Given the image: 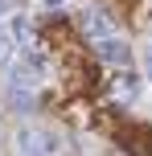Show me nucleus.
I'll list each match as a JSON object with an SVG mask.
<instances>
[{"mask_svg":"<svg viewBox=\"0 0 152 156\" xmlns=\"http://www.w3.org/2000/svg\"><path fill=\"white\" fill-rule=\"evenodd\" d=\"M21 156H49V136L41 132H21Z\"/></svg>","mask_w":152,"mask_h":156,"instance_id":"7ed1b4c3","label":"nucleus"},{"mask_svg":"<svg viewBox=\"0 0 152 156\" xmlns=\"http://www.w3.org/2000/svg\"><path fill=\"white\" fill-rule=\"evenodd\" d=\"M144 70H148V78H152V49L144 54Z\"/></svg>","mask_w":152,"mask_h":156,"instance_id":"423d86ee","label":"nucleus"},{"mask_svg":"<svg viewBox=\"0 0 152 156\" xmlns=\"http://www.w3.org/2000/svg\"><path fill=\"white\" fill-rule=\"evenodd\" d=\"M4 12H8V0H0V16H4Z\"/></svg>","mask_w":152,"mask_h":156,"instance_id":"0eeeda50","label":"nucleus"},{"mask_svg":"<svg viewBox=\"0 0 152 156\" xmlns=\"http://www.w3.org/2000/svg\"><path fill=\"white\" fill-rule=\"evenodd\" d=\"M12 54H16V41H12V33H8V29H0V62H8Z\"/></svg>","mask_w":152,"mask_h":156,"instance_id":"20e7f679","label":"nucleus"},{"mask_svg":"<svg viewBox=\"0 0 152 156\" xmlns=\"http://www.w3.org/2000/svg\"><path fill=\"white\" fill-rule=\"evenodd\" d=\"M95 54H99V62H111V66L132 62V49H128V41H119V37H103V41H95Z\"/></svg>","mask_w":152,"mask_h":156,"instance_id":"f03ea898","label":"nucleus"},{"mask_svg":"<svg viewBox=\"0 0 152 156\" xmlns=\"http://www.w3.org/2000/svg\"><path fill=\"white\" fill-rule=\"evenodd\" d=\"M78 25H82V33H87L90 41L115 37V25H111V16H107L103 8H82V12H78Z\"/></svg>","mask_w":152,"mask_h":156,"instance_id":"f257e3e1","label":"nucleus"},{"mask_svg":"<svg viewBox=\"0 0 152 156\" xmlns=\"http://www.w3.org/2000/svg\"><path fill=\"white\" fill-rule=\"evenodd\" d=\"M136 90H140L136 78H123V82H119V94H132V99H136Z\"/></svg>","mask_w":152,"mask_h":156,"instance_id":"39448f33","label":"nucleus"}]
</instances>
